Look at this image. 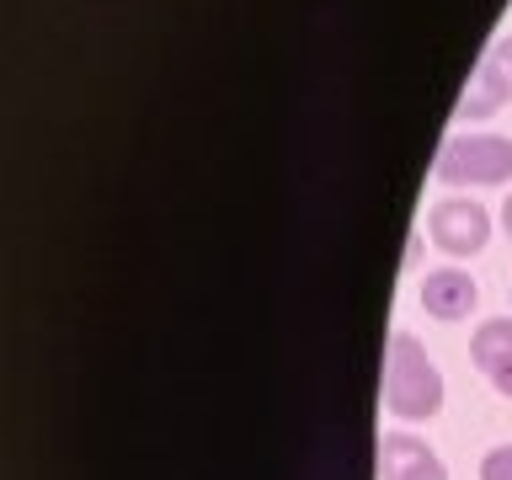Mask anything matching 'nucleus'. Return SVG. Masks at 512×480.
I'll use <instances>...</instances> for the list:
<instances>
[{"mask_svg":"<svg viewBox=\"0 0 512 480\" xmlns=\"http://www.w3.org/2000/svg\"><path fill=\"white\" fill-rule=\"evenodd\" d=\"M384 411L400 422H432L443 411V374L411 331H395L384 352Z\"/></svg>","mask_w":512,"mask_h":480,"instance_id":"f257e3e1","label":"nucleus"},{"mask_svg":"<svg viewBox=\"0 0 512 480\" xmlns=\"http://www.w3.org/2000/svg\"><path fill=\"white\" fill-rule=\"evenodd\" d=\"M432 176L443 187H507L512 182V139L507 134H459L448 139Z\"/></svg>","mask_w":512,"mask_h":480,"instance_id":"f03ea898","label":"nucleus"},{"mask_svg":"<svg viewBox=\"0 0 512 480\" xmlns=\"http://www.w3.org/2000/svg\"><path fill=\"white\" fill-rule=\"evenodd\" d=\"M427 235L448 256H480L491 240V214L475 198H438L427 208Z\"/></svg>","mask_w":512,"mask_h":480,"instance_id":"7ed1b4c3","label":"nucleus"},{"mask_svg":"<svg viewBox=\"0 0 512 480\" xmlns=\"http://www.w3.org/2000/svg\"><path fill=\"white\" fill-rule=\"evenodd\" d=\"M480 304V288L464 267H438L422 278V310L432 320H443V326H454V320H470Z\"/></svg>","mask_w":512,"mask_h":480,"instance_id":"20e7f679","label":"nucleus"},{"mask_svg":"<svg viewBox=\"0 0 512 480\" xmlns=\"http://www.w3.org/2000/svg\"><path fill=\"white\" fill-rule=\"evenodd\" d=\"M470 363L496 384V395L512 400V315L480 320L475 336H470Z\"/></svg>","mask_w":512,"mask_h":480,"instance_id":"39448f33","label":"nucleus"},{"mask_svg":"<svg viewBox=\"0 0 512 480\" xmlns=\"http://www.w3.org/2000/svg\"><path fill=\"white\" fill-rule=\"evenodd\" d=\"M379 480H448L443 459L411 432H384L379 443Z\"/></svg>","mask_w":512,"mask_h":480,"instance_id":"423d86ee","label":"nucleus"},{"mask_svg":"<svg viewBox=\"0 0 512 480\" xmlns=\"http://www.w3.org/2000/svg\"><path fill=\"white\" fill-rule=\"evenodd\" d=\"M507 107V91H502V80H496L491 64H480V75H475V86H464V102L454 118L459 123H486L491 112H502Z\"/></svg>","mask_w":512,"mask_h":480,"instance_id":"0eeeda50","label":"nucleus"},{"mask_svg":"<svg viewBox=\"0 0 512 480\" xmlns=\"http://www.w3.org/2000/svg\"><path fill=\"white\" fill-rule=\"evenodd\" d=\"M480 480H512V443L486 448V459H480Z\"/></svg>","mask_w":512,"mask_h":480,"instance_id":"6e6552de","label":"nucleus"},{"mask_svg":"<svg viewBox=\"0 0 512 480\" xmlns=\"http://www.w3.org/2000/svg\"><path fill=\"white\" fill-rule=\"evenodd\" d=\"M486 64L496 70V80H502V91H507V102H512V38L496 43L491 54H486Z\"/></svg>","mask_w":512,"mask_h":480,"instance_id":"1a4fd4ad","label":"nucleus"},{"mask_svg":"<svg viewBox=\"0 0 512 480\" xmlns=\"http://www.w3.org/2000/svg\"><path fill=\"white\" fill-rule=\"evenodd\" d=\"M502 230H507V240H512V192H507V203H502Z\"/></svg>","mask_w":512,"mask_h":480,"instance_id":"9d476101","label":"nucleus"}]
</instances>
